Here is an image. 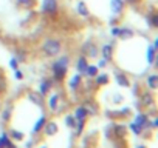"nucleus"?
I'll return each instance as SVG.
<instances>
[{
    "label": "nucleus",
    "mask_w": 158,
    "mask_h": 148,
    "mask_svg": "<svg viewBox=\"0 0 158 148\" xmlns=\"http://www.w3.org/2000/svg\"><path fill=\"white\" fill-rule=\"evenodd\" d=\"M44 125H45V117L42 116V117H40V119H39V120L36 122V125L33 127V131H34V133H37V131H40V128H42Z\"/></svg>",
    "instance_id": "4468645a"
},
{
    "label": "nucleus",
    "mask_w": 158,
    "mask_h": 148,
    "mask_svg": "<svg viewBox=\"0 0 158 148\" xmlns=\"http://www.w3.org/2000/svg\"><path fill=\"white\" fill-rule=\"evenodd\" d=\"M22 77H23V76H22V72H20V71H17V69H16V79H19V80H20V79H22Z\"/></svg>",
    "instance_id": "bb28decb"
},
{
    "label": "nucleus",
    "mask_w": 158,
    "mask_h": 148,
    "mask_svg": "<svg viewBox=\"0 0 158 148\" xmlns=\"http://www.w3.org/2000/svg\"><path fill=\"white\" fill-rule=\"evenodd\" d=\"M67 66H68V57H60L54 65H53V71H54V76L59 79L62 77L65 71H67Z\"/></svg>",
    "instance_id": "f257e3e1"
},
{
    "label": "nucleus",
    "mask_w": 158,
    "mask_h": 148,
    "mask_svg": "<svg viewBox=\"0 0 158 148\" xmlns=\"http://www.w3.org/2000/svg\"><path fill=\"white\" fill-rule=\"evenodd\" d=\"M156 125H158V120H153V122H152V127L156 128Z\"/></svg>",
    "instance_id": "c756f323"
},
{
    "label": "nucleus",
    "mask_w": 158,
    "mask_h": 148,
    "mask_svg": "<svg viewBox=\"0 0 158 148\" xmlns=\"http://www.w3.org/2000/svg\"><path fill=\"white\" fill-rule=\"evenodd\" d=\"M87 66H89V63H87V60H85L84 57L79 59V62H77V69H79V71H81V72H85Z\"/></svg>",
    "instance_id": "1a4fd4ad"
},
{
    "label": "nucleus",
    "mask_w": 158,
    "mask_h": 148,
    "mask_svg": "<svg viewBox=\"0 0 158 148\" xmlns=\"http://www.w3.org/2000/svg\"><path fill=\"white\" fill-rule=\"evenodd\" d=\"M11 66H13L14 69L17 68V60H16V59H13V60H11Z\"/></svg>",
    "instance_id": "cd10ccee"
},
{
    "label": "nucleus",
    "mask_w": 158,
    "mask_h": 148,
    "mask_svg": "<svg viewBox=\"0 0 158 148\" xmlns=\"http://www.w3.org/2000/svg\"><path fill=\"white\" fill-rule=\"evenodd\" d=\"M79 80H81V77H79V76H74V77L71 79V82H70V87H71V88H76V87L79 85Z\"/></svg>",
    "instance_id": "aec40b11"
},
{
    "label": "nucleus",
    "mask_w": 158,
    "mask_h": 148,
    "mask_svg": "<svg viewBox=\"0 0 158 148\" xmlns=\"http://www.w3.org/2000/svg\"><path fill=\"white\" fill-rule=\"evenodd\" d=\"M98 72V66H87L85 69V74H89V76H96Z\"/></svg>",
    "instance_id": "a211bd4d"
},
{
    "label": "nucleus",
    "mask_w": 158,
    "mask_h": 148,
    "mask_svg": "<svg viewBox=\"0 0 158 148\" xmlns=\"http://www.w3.org/2000/svg\"><path fill=\"white\" fill-rule=\"evenodd\" d=\"M147 84H149V87H150L152 90L156 88V76H155V74H152V76L147 77Z\"/></svg>",
    "instance_id": "2eb2a0df"
},
{
    "label": "nucleus",
    "mask_w": 158,
    "mask_h": 148,
    "mask_svg": "<svg viewBox=\"0 0 158 148\" xmlns=\"http://www.w3.org/2000/svg\"><path fill=\"white\" fill-rule=\"evenodd\" d=\"M48 90H50V82H48V80H44V82H42V85H40V94H42V96H45Z\"/></svg>",
    "instance_id": "dca6fc26"
},
{
    "label": "nucleus",
    "mask_w": 158,
    "mask_h": 148,
    "mask_svg": "<svg viewBox=\"0 0 158 148\" xmlns=\"http://www.w3.org/2000/svg\"><path fill=\"white\" fill-rule=\"evenodd\" d=\"M118 36H121L123 39H130L132 37V31L130 29H126V28H119L118 29Z\"/></svg>",
    "instance_id": "9d476101"
},
{
    "label": "nucleus",
    "mask_w": 158,
    "mask_h": 148,
    "mask_svg": "<svg viewBox=\"0 0 158 148\" xmlns=\"http://www.w3.org/2000/svg\"><path fill=\"white\" fill-rule=\"evenodd\" d=\"M116 82H118L121 87H129V80H127L124 76H119V74L116 76Z\"/></svg>",
    "instance_id": "f3484780"
},
{
    "label": "nucleus",
    "mask_w": 158,
    "mask_h": 148,
    "mask_svg": "<svg viewBox=\"0 0 158 148\" xmlns=\"http://www.w3.org/2000/svg\"><path fill=\"white\" fill-rule=\"evenodd\" d=\"M60 51V43L57 40H47L44 43V53L48 54V56H56L57 53Z\"/></svg>",
    "instance_id": "f03ea898"
},
{
    "label": "nucleus",
    "mask_w": 158,
    "mask_h": 148,
    "mask_svg": "<svg viewBox=\"0 0 158 148\" xmlns=\"http://www.w3.org/2000/svg\"><path fill=\"white\" fill-rule=\"evenodd\" d=\"M11 134H13V136H14V139H17V140H19V139H22V134H20L19 131H11Z\"/></svg>",
    "instance_id": "a878e982"
},
{
    "label": "nucleus",
    "mask_w": 158,
    "mask_h": 148,
    "mask_svg": "<svg viewBox=\"0 0 158 148\" xmlns=\"http://www.w3.org/2000/svg\"><path fill=\"white\" fill-rule=\"evenodd\" d=\"M77 13L81 14V16H84V17L89 16V8H87L85 2H79V3H77Z\"/></svg>",
    "instance_id": "0eeeda50"
},
{
    "label": "nucleus",
    "mask_w": 158,
    "mask_h": 148,
    "mask_svg": "<svg viewBox=\"0 0 158 148\" xmlns=\"http://www.w3.org/2000/svg\"><path fill=\"white\" fill-rule=\"evenodd\" d=\"M149 20L152 22V26H156V25H158V17H156L155 14H153L152 17H149Z\"/></svg>",
    "instance_id": "5701e85b"
},
{
    "label": "nucleus",
    "mask_w": 158,
    "mask_h": 148,
    "mask_svg": "<svg viewBox=\"0 0 158 148\" xmlns=\"http://www.w3.org/2000/svg\"><path fill=\"white\" fill-rule=\"evenodd\" d=\"M42 10H44V13L56 14L57 13V0H44Z\"/></svg>",
    "instance_id": "7ed1b4c3"
},
{
    "label": "nucleus",
    "mask_w": 158,
    "mask_h": 148,
    "mask_svg": "<svg viewBox=\"0 0 158 148\" xmlns=\"http://www.w3.org/2000/svg\"><path fill=\"white\" fill-rule=\"evenodd\" d=\"M3 146H11V148H14V146L10 143L6 134H2V137H0V148H3Z\"/></svg>",
    "instance_id": "ddd939ff"
},
{
    "label": "nucleus",
    "mask_w": 158,
    "mask_h": 148,
    "mask_svg": "<svg viewBox=\"0 0 158 148\" xmlns=\"http://www.w3.org/2000/svg\"><path fill=\"white\" fill-rule=\"evenodd\" d=\"M19 5H23V6H31L33 5V0H17Z\"/></svg>",
    "instance_id": "412c9836"
},
{
    "label": "nucleus",
    "mask_w": 158,
    "mask_h": 148,
    "mask_svg": "<svg viewBox=\"0 0 158 148\" xmlns=\"http://www.w3.org/2000/svg\"><path fill=\"white\" fill-rule=\"evenodd\" d=\"M106 82H107V76H106V74H102V76L98 77V84H106Z\"/></svg>",
    "instance_id": "b1692460"
},
{
    "label": "nucleus",
    "mask_w": 158,
    "mask_h": 148,
    "mask_svg": "<svg viewBox=\"0 0 158 148\" xmlns=\"http://www.w3.org/2000/svg\"><path fill=\"white\" fill-rule=\"evenodd\" d=\"M130 128H132V131H135L136 134H139V133H141V130H143L141 127H138V125H135V123H132V125H130Z\"/></svg>",
    "instance_id": "4be33fe9"
},
{
    "label": "nucleus",
    "mask_w": 158,
    "mask_h": 148,
    "mask_svg": "<svg viewBox=\"0 0 158 148\" xmlns=\"http://www.w3.org/2000/svg\"><path fill=\"white\" fill-rule=\"evenodd\" d=\"M44 148H45V146H44Z\"/></svg>",
    "instance_id": "7c9ffc66"
},
{
    "label": "nucleus",
    "mask_w": 158,
    "mask_h": 148,
    "mask_svg": "<svg viewBox=\"0 0 158 148\" xmlns=\"http://www.w3.org/2000/svg\"><path fill=\"white\" fill-rule=\"evenodd\" d=\"M133 123L143 128V127H144V125L147 123V116H144V114H138V116L135 117V120H133Z\"/></svg>",
    "instance_id": "423d86ee"
},
{
    "label": "nucleus",
    "mask_w": 158,
    "mask_h": 148,
    "mask_svg": "<svg viewBox=\"0 0 158 148\" xmlns=\"http://www.w3.org/2000/svg\"><path fill=\"white\" fill-rule=\"evenodd\" d=\"M106 65H107V62H106V59H104V60H101V62H99V66H101V68H104V66H106Z\"/></svg>",
    "instance_id": "c85d7f7f"
},
{
    "label": "nucleus",
    "mask_w": 158,
    "mask_h": 148,
    "mask_svg": "<svg viewBox=\"0 0 158 148\" xmlns=\"http://www.w3.org/2000/svg\"><path fill=\"white\" fill-rule=\"evenodd\" d=\"M67 125H68V127H74V119H73L71 116L67 117Z\"/></svg>",
    "instance_id": "393cba45"
},
{
    "label": "nucleus",
    "mask_w": 158,
    "mask_h": 148,
    "mask_svg": "<svg viewBox=\"0 0 158 148\" xmlns=\"http://www.w3.org/2000/svg\"><path fill=\"white\" fill-rule=\"evenodd\" d=\"M102 56H104L106 60H109V59L112 57V46H110V45H104V48H102Z\"/></svg>",
    "instance_id": "f8f14e48"
},
{
    "label": "nucleus",
    "mask_w": 158,
    "mask_h": 148,
    "mask_svg": "<svg viewBox=\"0 0 158 148\" xmlns=\"http://www.w3.org/2000/svg\"><path fill=\"white\" fill-rule=\"evenodd\" d=\"M45 131H47L48 136H53V134L57 133V125L54 122H48V123H45Z\"/></svg>",
    "instance_id": "39448f33"
},
{
    "label": "nucleus",
    "mask_w": 158,
    "mask_h": 148,
    "mask_svg": "<svg viewBox=\"0 0 158 148\" xmlns=\"http://www.w3.org/2000/svg\"><path fill=\"white\" fill-rule=\"evenodd\" d=\"M56 105H57V96L54 94V96H51V99H50V108H51V110H56Z\"/></svg>",
    "instance_id": "6ab92c4d"
},
{
    "label": "nucleus",
    "mask_w": 158,
    "mask_h": 148,
    "mask_svg": "<svg viewBox=\"0 0 158 148\" xmlns=\"http://www.w3.org/2000/svg\"><path fill=\"white\" fill-rule=\"evenodd\" d=\"M110 8L115 14H119L124 8V0H110Z\"/></svg>",
    "instance_id": "20e7f679"
},
{
    "label": "nucleus",
    "mask_w": 158,
    "mask_h": 148,
    "mask_svg": "<svg viewBox=\"0 0 158 148\" xmlns=\"http://www.w3.org/2000/svg\"><path fill=\"white\" fill-rule=\"evenodd\" d=\"M155 48H156V42H155L153 46L149 48V51H147V62H149V63H153V60H155Z\"/></svg>",
    "instance_id": "6e6552de"
},
{
    "label": "nucleus",
    "mask_w": 158,
    "mask_h": 148,
    "mask_svg": "<svg viewBox=\"0 0 158 148\" xmlns=\"http://www.w3.org/2000/svg\"><path fill=\"white\" fill-rule=\"evenodd\" d=\"M74 114H76V117H77L79 120H82V119H84V117L87 116V110H85V107H81V108H77Z\"/></svg>",
    "instance_id": "9b49d317"
}]
</instances>
